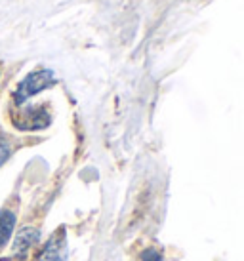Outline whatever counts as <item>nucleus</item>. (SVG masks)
<instances>
[{"label": "nucleus", "instance_id": "7", "mask_svg": "<svg viewBox=\"0 0 244 261\" xmlns=\"http://www.w3.org/2000/svg\"><path fill=\"white\" fill-rule=\"evenodd\" d=\"M10 152H12V149H10V143H8L4 138H0V166H2V164L10 159Z\"/></svg>", "mask_w": 244, "mask_h": 261}, {"label": "nucleus", "instance_id": "6", "mask_svg": "<svg viewBox=\"0 0 244 261\" xmlns=\"http://www.w3.org/2000/svg\"><path fill=\"white\" fill-rule=\"evenodd\" d=\"M139 259L141 261H164V255H162V252L157 250V248H145L143 252H141V255H139Z\"/></svg>", "mask_w": 244, "mask_h": 261}, {"label": "nucleus", "instance_id": "3", "mask_svg": "<svg viewBox=\"0 0 244 261\" xmlns=\"http://www.w3.org/2000/svg\"><path fill=\"white\" fill-rule=\"evenodd\" d=\"M67 259V234L65 229H58L52 234L48 242L40 248L36 261H65Z\"/></svg>", "mask_w": 244, "mask_h": 261}, {"label": "nucleus", "instance_id": "4", "mask_svg": "<svg viewBox=\"0 0 244 261\" xmlns=\"http://www.w3.org/2000/svg\"><path fill=\"white\" fill-rule=\"evenodd\" d=\"M40 239V232L35 227H21L19 231L15 232L14 242H12V250H14L15 255H25L31 248L36 246V242Z\"/></svg>", "mask_w": 244, "mask_h": 261}, {"label": "nucleus", "instance_id": "1", "mask_svg": "<svg viewBox=\"0 0 244 261\" xmlns=\"http://www.w3.org/2000/svg\"><path fill=\"white\" fill-rule=\"evenodd\" d=\"M56 84V76L50 69H40V71H35V73L27 74L25 79L19 82V86L14 94V103L15 105H25L31 97H35L36 94H40L44 90H48Z\"/></svg>", "mask_w": 244, "mask_h": 261}, {"label": "nucleus", "instance_id": "5", "mask_svg": "<svg viewBox=\"0 0 244 261\" xmlns=\"http://www.w3.org/2000/svg\"><path fill=\"white\" fill-rule=\"evenodd\" d=\"M15 214L10 210L0 212V250L6 246L15 231Z\"/></svg>", "mask_w": 244, "mask_h": 261}, {"label": "nucleus", "instance_id": "2", "mask_svg": "<svg viewBox=\"0 0 244 261\" xmlns=\"http://www.w3.org/2000/svg\"><path fill=\"white\" fill-rule=\"evenodd\" d=\"M50 113L44 105H40V107H21L17 111V115L12 116L14 126L21 132L44 130V128L50 126Z\"/></svg>", "mask_w": 244, "mask_h": 261}]
</instances>
